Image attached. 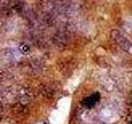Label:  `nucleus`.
Returning a JSON list of instances; mask_svg holds the SVG:
<instances>
[{
	"label": "nucleus",
	"mask_w": 132,
	"mask_h": 124,
	"mask_svg": "<svg viewBox=\"0 0 132 124\" xmlns=\"http://www.w3.org/2000/svg\"><path fill=\"white\" fill-rule=\"evenodd\" d=\"M99 98H100V94H94L93 95H91V96L86 98L84 100V102H82V104H84V107L90 109V107H93L99 101Z\"/></svg>",
	"instance_id": "nucleus-1"
}]
</instances>
